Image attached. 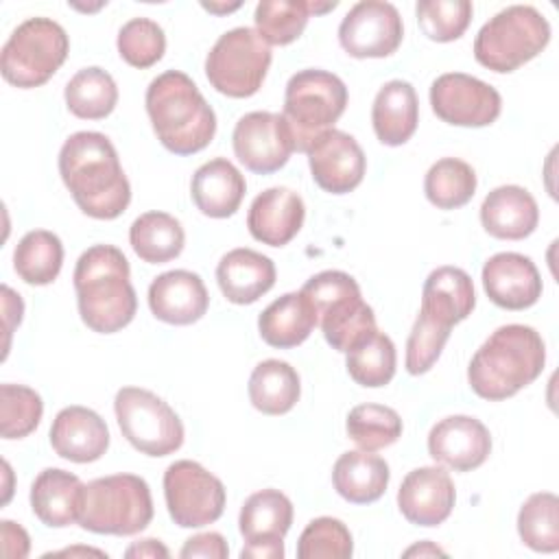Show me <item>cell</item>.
Wrapping results in <instances>:
<instances>
[{
    "label": "cell",
    "mask_w": 559,
    "mask_h": 559,
    "mask_svg": "<svg viewBox=\"0 0 559 559\" xmlns=\"http://www.w3.org/2000/svg\"><path fill=\"white\" fill-rule=\"evenodd\" d=\"M548 41V20L531 4H511L480 26L474 39V57L483 68L509 74L535 59Z\"/></svg>",
    "instance_id": "52a82bcc"
},
{
    "label": "cell",
    "mask_w": 559,
    "mask_h": 559,
    "mask_svg": "<svg viewBox=\"0 0 559 559\" xmlns=\"http://www.w3.org/2000/svg\"><path fill=\"white\" fill-rule=\"evenodd\" d=\"M210 306L201 275L175 269L157 275L148 286V308L155 319L170 325L197 323Z\"/></svg>",
    "instance_id": "44dd1931"
},
{
    "label": "cell",
    "mask_w": 559,
    "mask_h": 559,
    "mask_svg": "<svg viewBox=\"0 0 559 559\" xmlns=\"http://www.w3.org/2000/svg\"><path fill=\"white\" fill-rule=\"evenodd\" d=\"M231 146L247 170L271 175L286 166L295 151V140L282 114L249 111L238 118L231 133Z\"/></svg>",
    "instance_id": "9a60e30c"
},
{
    "label": "cell",
    "mask_w": 559,
    "mask_h": 559,
    "mask_svg": "<svg viewBox=\"0 0 559 559\" xmlns=\"http://www.w3.org/2000/svg\"><path fill=\"white\" fill-rule=\"evenodd\" d=\"M352 552L354 539L349 528L330 515L308 522L297 542L299 559H349Z\"/></svg>",
    "instance_id": "7bdbcfd3"
},
{
    "label": "cell",
    "mask_w": 559,
    "mask_h": 559,
    "mask_svg": "<svg viewBox=\"0 0 559 559\" xmlns=\"http://www.w3.org/2000/svg\"><path fill=\"white\" fill-rule=\"evenodd\" d=\"M249 402L264 415H284L293 411L301 395V380L286 360L269 358L253 367L249 376Z\"/></svg>",
    "instance_id": "4dcf8cb0"
},
{
    "label": "cell",
    "mask_w": 559,
    "mask_h": 559,
    "mask_svg": "<svg viewBox=\"0 0 559 559\" xmlns=\"http://www.w3.org/2000/svg\"><path fill=\"white\" fill-rule=\"evenodd\" d=\"M389 463L367 450L343 452L332 467V485L352 504H369L384 496L389 487Z\"/></svg>",
    "instance_id": "f546056e"
},
{
    "label": "cell",
    "mask_w": 559,
    "mask_h": 559,
    "mask_svg": "<svg viewBox=\"0 0 559 559\" xmlns=\"http://www.w3.org/2000/svg\"><path fill=\"white\" fill-rule=\"evenodd\" d=\"M306 155L314 183L330 194L356 190L367 170V157L356 138L338 129L321 133Z\"/></svg>",
    "instance_id": "2e32d148"
},
{
    "label": "cell",
    "mask_w": 559,
    "mask_h": 559,
    "mask_svg": "<svg viewBox=\"0 0 559 559\" xmlns=\"http://www.w3.org/2000/svg\"><path fill=\"white\" fill-rule=\"evenodd\" d=\"M153 520L148 483L135 474L94 478L83 489L79 524L96 535H135Z\"/></svg>",
    "instance_id": "5b68a950"
},
{
    "label": "cell",
    "mask_w": 559,
    "mask_h": 559,
    "mask_svg": "<svg viewBox=\"0 0 559 559\" xmlns=\"http://www.w3.org/2000/svg\"><path fill=\"white\" fill-rule=\"evenodd\" d=\"M345 430L360 450L376 452L402 437V417L384 404H358L347 413Z\"/></svg>",
    "instance_id": "f35d334b"
},
{
    "label": "cell",
    "mask_w": 559,
    "mask_h": 559,
    "mask_svg": "<svg viewBox=\"0 0 559 559\" xmlns=\"http://www.w3.org/2000/svg\"><path fill=\"white\" fill-rule=\"evenodd\" d=\"M317 325V310L301 290L277 297L258 317V332L262 341L277 349L301 345Z\"/></svg>",
    "instance_id": "f1b7e54d"
},
{
    "label": "cell",
    "mask_w": 559,
    "mask_h": 559,
    "mask_svg": "<svg viewBox=\"0 0 559 559\" xmlns=\"http://www.w3.org/2000/svg\"><path fill=\"white\" fill-rule=\"evenodd\" d=\"M404 555H406V557H411V555H443V550H441V548H437V546H432L430 542H424L421 546L417 544V546L408 548Z\"/></svg>",
    "instance_id": "816d5d0a"
},
{
    "label": "cell",
    "mask_w": 559,
    "mask_h": 559,
    "mask_svg": "<svg viewBox=\"0 0 559 559\" xmlns=\"http://www.w3.org/2000/svg\"><path fill=\"white\" fill-rule=\"evenodd\" d=\"M0 539H2V555L9 559H22L31 550L28 533L11 520L0 522Z\"/></svg>",
    "instance_id": "7dc6e473"
},
{
    "label": "cell",
    "mask_w": 559,
    "mask_h": 559,
    "mask_svg": "<svg viewBox=\"0 0 559 559\" xmlns=\"http://www.w3.org/2000/svg\"><path fill=\"white\" fill-rule=\"evenodd\" d=\"M114 413L122 437L146 456H168L183 445L179 415L148 389L122 386L114 397Z\"/></svg>",
    "instance_id": "8fae6325"
},
{
    "label": "cell",
    "mask_w": 559,
    "mask_h": 559,
    "mask_svg": "<svg viewBox=\"0 0 559 559\" xmlns=\"http://www.w3.org/2000/svg\"><path fill=\"white\" fill-rule=\"evenodd\" d=\"M201 7L207 9L210 13H229V11H236L240 7V2H234V4H212V2L207 4V2H203Z\"/></svg>",
    "instance_id": "f5cc1de1"
},
{
    "label": "cell",
    "mask_w": 559,
    "mask_h": 559,
    "mask_svg": "<svg viewBox=\"0 0 559 559\" xmlns=\"http://www.w3.org/2000/svg\"><path fill=\"white\" fill-rule=\"evenodd\" d=\"M419 103L408 81L393 79L384 83L371 105V124L384 146H402L417 131Z\"/></svg>",
    "instance_id": "83f0119b"
},
{
    "label": "cell",
    "mask_w": 559,
    "mask_h": 559,
    "mask_svg": "<svg viewBox=\"0 0 559 559\" xmlns=\"http://www.w3.org/2000/svg\"><path fill=\"white\" fill-rule=\"evenodd\" d=\"M229 555V546L221 533H199L186 539L179 557H210V559H225Z\"/></svg>",
    "instance_id": "bcb514c9"
},
{
    "label": "cell",
    "mask_w": 559,
    "mask_h": 559,
    "mask_svg": "<svg viewBox=\"0 0 559 559\" xmlns=\"http://www.w3.org/2000/svg\"><path fill=\"white\" fill-rule=\"evenodd\" d=\"M404 37L400 11L384 0L356 2L338 26V44L354 59L393 55Z\"/></svg>",
    "instance_id": "5bb4252c"
},
{
    "label": "cell",
    "mask_w": 559,
    "mask_h": 559,
    "mask_svg": "<svg viewBox=\"0 0 559 559\" xmlns=\"http://www.w3.org/2000/svg\"><path fill=\"white\" fill-rule=\"evenodd\" d=\"M240 557L242 559H282L284 542H245Z\"/></svg>",
    "instance_id": "681fc988"
},
{
    "label": "cell",
    "mask_w": 559,
    "mask_h": 559,
    "mask_svg": "<svg viewBox=\"0 0 559 559\" xmlns=\"http://www.w3.org/2000/svg\"><path fill=\"white\" fill-rule=\"evenodd\" d=\"M144 105L157 140L170 153L194 155L214 140L216 114L186 72L157 74L146 87Z\"/></svg>",
    "instance_id": "277c9868"
},
{
    "label": "cell",
    "mask_w": 559,
    "mask_h": 559,
    "mask_svg": "<svg viewBox=\"0 0 559 559\" xmlns=\"http://www.w3.org/2000/svg\"><path fill=\"white\" fill-rule=\"evenodd\" d=\"M85 485L76 474L59 467H46L31 487V509L35 518L50 526L63 528L79 522Z\"/></svg>",
    "instance_id": "4316f807"
},
{
    "label": "cell",
    "mask_w": 559,
    "mask_h": 559,
    "mask_svg": "<svg viewBox=\"0 0 559 559\" xmlns=\"http://www.w3.org/2000/svg\"><path fill=\"white\" fill-rule=\"evenodd\" d=\"M2 312H4V332H7V343H4V356L9 352V338L15 325H20L22 314H24V304L17 293H13L7 284L2 286Z\"/></svg>",
    "instance_id": "c3c4849f"
},
{
    "label": "cell",
    "mask_w": 559,
    "mask_h": 559,
    "mask_svg": "<svg viewBox=\"0 0 559 559\" xmlns=\"http://www.w3.org/2000/svg\"><path fill=\"white\" fill-rule=\"evenodd\" d=\"M476 186L478 179L474 168L459 157L437 159L424 177L426 199L439 210L463 207L472 201Z\"/></svg>",
    "instance_id": "8d00e7d4"
},
{
    "label": "cell",
    "mask_w": 559,
    "mask_h": 559,
    "mask_svg": "<svg viewBox=\"0 0 559 559\" xmlns=\"http://www.w3.org/2000/svg\"><path fill=\"white\" fill-rule=\"evenodd\" d=\"M450 325H443L426 314H417L413 330L406 341V371L411 376H421L435 367L439 360L448 338H450Z\"/></svg>",
    "instance_id": "f6af8a7d"
},
{
    "label": "cell",
    "mask_w": 559,
    "mask_h": 559,
    "mask_svg": "<svg viewBox=\"0 0 559 559\" xmlns=\"http://www.w3.org/2000/svg\"><path fill=\"white\" fill-rule=\"evenodd\" d=\"M275 275L273 260L247 247L227 251L216 266V282L223 297L238 306L253 304L266 295L275 284Z\"/></svg>",
    "instance_id": "cb8c5ba5"
},
{
    "label": "cell",
    "mask_w": 559,
    "mask_h": 559,
    "mask_svg": "<svg viewBox=\"0 0 559 559\" xmlns=\"http://www.w3.org/2000/svg\"><path fill=\"white\" fill-rule=\"evenodd\" d=\"M537 223V201L522 186H498L483 199L480 225L493 238L522 240L535 231Z\"/></svg>",
    "instance_id": "603a6c76"
},
{
    "label": "cell",
    "mask_w": 559,
    "mask_h": 559,
    "mask_svg": "<svg viewBox=\"0 0 559 559\" xmlns=\"http://www.w3.org/2000/svg\"><path fill=\"white\" fill-rule=\"evenodd\" d=\"M164 500L170 520L181 528L216 522L225 509V485L197 461H175L164 472Z\"/></svg>",
    "instance_id": "7c38bea8"
},
{
    "label": "cell",
    "mask_w": 559,
    "mask_h": 559,
    "mask_svg": "<svg viewBox=\"0 0 559 559\" xmlns=\"http://www.w3.org/2000/svg\"><path fill=\"white\" fill-rule=\"evenodd\" d=\"M472 13L474 7L467 0H419L415 7L421 33L441 44L459 39L467 31Z\"/></svg>",
    "instance_id": "b9f144b4"
},
{
    "label": "cell",
    "mask_w": 559,
    "mask_h": 559,
    "mask_svg": "<svg viewBox=\"0 0 559 559\" xmlns=\"http://www.w3.org/2000/svg\"><path fill=\"white\" fill-rule=\"evenodd\" d=\"M68 52L70 39L59 22L28 17L4 41L0 70L7 83L33 90L44 85L63 66Z\"/></svg>",
    "instance_id": "9c48e42d"
},
{
    "label": "cell",
    "mask_w": 559,
    "mask_h": 559,
    "mask_svg": "<svg viewBox=\"0 0 559 559\" xmlns=\"http://www.w3.org/2000/svg\"><path fill=\"white\" fill-rule=\"evenodd\" d=\"M345 367L349 378L356 384L367 389L384 386L395 376V367H397L395 345L384 332L373 330L347 352Z\"/></svg>",
    "instance_id": "d590c367"
},
{
    "label": "cell",
    "mask_w": 559,
    "mask_h": 559,
    "mask_svg": "<svg viewBox=\"0 0 559 559\" xmlns=\"http://www.w3.org/2000/svg\"><path fill=\"white\" fill-rule=\"evenodd\" d=\"M170 552H168V548L159 542V539H153V537H148V539H140V542H135V544H131L127 550H124V557H129V559H133V557H138V559H142V557H168Z\"/></svg>",
    "instance_id": "f907efd6"
},
{
    "label": "cell",
    "mask_w": 559,
    "mask_h": 559,
    "mask_svg": "<svg viewBox=\"0 0 559 559\" xmlns=\"http://www.w3.org/2000/svg\"><path fill=\"white\" fill-rule=\"evenodd\" d=\"M68 111L81 120H103L118 103V85L111 74L98 66L79 70L63 92Z\"/></svg>",
    "instance_id": "e575fe53"
},
{
    "label": "cell",
    "mask_w": 559,
    "mask_h": 559,
    "mask_svg": "<svg viewBox=\"0 0 559 559\" xmlns=\"http://www.w3.org/2000/svg\"><path fill=\"white\" fill-rule=\"evenodd\" d=\"M290 524L293 502L273 487L251 493L238 515V528L245 542H282Z\"/></svg>",
    "instance_id": "1f68e13d"
},
{
    "label": "cell",
    "mask_w": 559,
    "mask_h": 559,
    "mask_svg": "<svg viewBox=\"0 0 559 559\" xmlns=\"http://www.w3.org/2000/svg\"><path fill=\"white\" fill-rule=\"evenodd\" d=\"M63 266L61 238L48 229H33L20 238L13 251V269L31 286L52 284Z\"/></svg>",
    "instance_id": "836d02e7"
},
{
    "label": "cell",
    "mask_w": 559,
    "mask_h": 559,
    "mask_svg": "<svg viewBox=\"0 0 559 559\" xmlns=\"http://www.w3.org/2000/svg\"><path fill=\"white\" fill-rule=\"evenodd\" d=\"M338 2H308V9H310V15H319V13H325V11H332L336 9Z\"/></svg>",
    "instance_id": "db71d44e"
},
{
    "label": "cell",
    "mask_w": 559,
    "mask_h": 559,
    "mask_svg": "<svg viewBox=\"0 0 559 559\" xmlns=\"http://www.w3.org/2000/svg\"><path fill=\"white\" fill-rule=\"evenodd\" d=\"M546 365L542 334L522 323L500 325L476 349L467 367L469 389L489 402H502L539 378Z\"/></svg>",
    "instance_id": "3957f363"
},
{
    "label": "cell",
    "mask_w": 559,
    "mask_h": 559,
    "mask_svg": "<svg viewBox=\"0 0 559 559\" xmlns=\"http://www.w3.org/2000/svg\"><path fill=\"white\" fill-rule=\"evenodd\" d=\"M345 107L347 87L336 74L319 68L295 72L286 83L282 111L293 133L295 151L306 153L321 133L334 129Z\"/></svg>",
    "instance_id": "ba28073f"
},
{
    "label": "cell",
    "mask_w": 559,
    "mask_h": 559,
    "mask_svg": "<svg viewBox=\"0 0 559 559\" xmlns=\"http://www.w3.org/2000/svg\"><path fill=\"white\" fill-rule=\"evenodd\" d=\"M308 17L310 9L304 0H262L253 13L255 31L269 46H288L299 39Z\"/></svg>",
    "instance_id": "ab89813d"
},
{
    "label": "cell",
    "mask_w": 559,
    "mask_h": 559,
    "mask_svg": "<svg viewBox=\"0 0 559 559\" xmlns=\"http://www.w3.org/2000/svg\"><path fill=\"white\" fill-rule=\"evenodd\" d=\"M304 218V199L290 188L275 186L262 190L251 201L247 212V229L262 245L284 247L299 234Z\"/></svg>",
    "instance_id": "ffe728a7"
},
{
    "label": "cell",
    "mask_w": 559,
    "mask_h": 559,
    "mask_svg": "<svg viewBox=\"0 0 559 559\" xmlns=\"http://www.w3.org/2000/svg\"><path fill=\"white\" fill-rule=\"evenodd\" d=\"M483 288L504 310H524L542 297V277L535 262L515 251H500L483 264Z\"/></svg>",
    "instance_id": "d6986e66"
},
{
    "label": "cell",
    "mask_w": 559,
    "mask_h": 559,
    "mask_svg": "<svg viewBox=\"0 0 559 559\" xmlns=\"http://www.w3.org/2000/svg\"><path fill=\"white\" fill-rule=\"evenodd\" d=\"M129 242L135 255L146 264L175 260L186 245L181 223L166 212H144L129 227Z\"/></svg>",
    "instance_id": "d6a6232c"
},
{
    "label": "cell",
    "mask_w": 559,
    "mask_h": 559,
    "mask_svg": "<svg viewBox=\"0 0 559 559\" xmlns=\"http://www.w3.org/2000/svg\"><path fill=\"white\" fill-rule=\"evenodd\" d=\"M59 175L79 210L90 218L114 221L131 203L129 179L105 133H72L59 151Z\"/></svg>",
    "instance_id": "6da1fadb"
},
{
    "label": "cell",
    "mask_w": 559,
    "mask_h": 559,
    "mask_svg": "<svg viewBox=\"0 0 559 559\" xmlns=\"http://www.w3.org/2000/svg\"><path fill=\"white\" fill-rule=\"evenodd\" d=\"M52 450L72 463H94L109 448V428L105 419L87 406H66L50 426Z\"/></svg>",
    "instance_id": "7402d4cb"
},
{
    "label": "cell",
    "mask_w": 559,
    "mask_h": 559,
    "mask_svg": "<svg viewBox=\"0 0 559 559\" xmlns=\"http://www.w3.org/2000/svg\"><path fill=\"white\" fill-rule=\"evenodd\" d=\"M476 293L472 277L459 266H439L428 273L421 288L419 312L443 323L456 325L472 314Z\"/></svg>",
    "instance_id": "484cf974"
},
{
    "label": "cell",
    "mask_w": 559,
    "mask_h": 559,
    "mask_svg": "<svg viewBox=\"0 0 559 559\" xmlns=\"http://www.w3.org/2000/svg\"><path fill=\"white\" fill-rule=\"evenodd\" d=\"M247 192L242 173L225 157L201 164L190 181V197L197 210L210 218H227L236 214Z\"/></svg>",
    "instance_id": "d4e9b609"
},
{
    "label": "cell",
    "mask_w": 559,
    "mask_h": 559,
    "mask_svg": "<svg viewBox=\"0 0 559 559\" xmlns=\"http://www.w3.org/2000/svg\"><path fill=\"white\" fill-rule=\"evenodd\" d=\"M44 402L39 393L24 384L4 382L0 386V435L2 439H24L41 421Z\"/></svg>",
    "instance_id": "60d3db41"
},
{
    "label": "cell",
    "mask_w": 559,
    "mask_h": 559,
    "mask_svg": "<svg viewBox=\"0 0 559 559\" xmlns=\"http://www.w3.org/2000/svg\"><path fill=\"white\" fill-rule=\"evenodd\" d=\"M430 107L448 124L487 127L498 120L502 98L496 87L472 74L445 72L430 85Z\"/></svg>",
    "instance_id": "4fadbf2b"
},
{
    "label": "cell",
    "mask_w": 559,
    "mask_h": 559,
    "mask_svg": "<svg viewBox=\"0 0 559 559\" xmlns=\"http://www.w3.org/2000/svg\"><path fill=\"white\" fill-rule=\"evenodd\" d=\"M118 55L133 68H151L166 52L164 28L148 17H133L118 31Z\"/></svg>",
    "instance_id": "ee69618b"
},
{
    "label": "cell",
    "mask_w": 559,
    "mask_h": 559,
    "mask_svg": "<svg viewBox=\"0 0 559 559\" xmlns=\"http://www.w3.org/2000/svg\"><path fill=\"white\" fill-rule=\"evenodd\" d=\"M301 293L312 301L325 341L341 354L378 330L373 308L362 299L358 282L345 271H321L301 286Z\"/></svg>",
    "instance_id": "8992f818"
},
{
    "label": "cell",
    "mask_w": 559,
    "mask_h": 559,
    "mask_svg": "<svg viewBox=\"0 0 559 559\" xmlns=\"http://www.w3.org/2000/svg\"><path fill=\"white\" fill-rule=\"evenodd\" d=\"M491 452L487 426L469 415H450L439 419L428 432V454L454 472L480 467Z\"/></svg>",
    "instance_id": "e0dca14e"
},
{
    "label": "cell",
    "mask_w": 559,
    "mask_h": 559,
    "mask_svg": "<svg viewBox=\"0 0 559 559\" xmlns=\"http://www.w3.org/2000/svg\"><path fill=\"white\" fill-rule=\"evenodd\" d=\"M72 280L81 321L92 332L114 334L133 321L138 297L129 260L118 247L94 245L83 251Z\"/></svg>",
    "instance_id": "7a4b0ae2"
},
{
    "label": "cell",
    "mask_w": 559,
    "mask_h": 559,
    "mask_svg": "<svg viewBox=\"0 0 559 559\" xmlns=\"http://www.w3.org/2000/svg\"><path fill=\"white\" fill-rule=\"evenodd\" d=\"M454 502V483L439 465L411 469L397 489L400 513L415 526L443 524L450 518Z\"/></svg>",
    "instance_id": "ac0fdd59"
},
{
    "label": "cell",
    "mask_w": 559,
    "mask_h": 559,
    "mask_svg": "<svg viewBox=\"0 0 559 559\" xmlns=\"http://www.w3.org/2000/svg\"><path fill=\"white\" fill-rule=\"evenodd\" d=\"M271 46L255 28L238 26L223 33L205 57L210 85L229 98L253 96L271 68Z\"/></svg>",
    "instance_id": "30bf717a"
},
{
    "label": "cell",
    "mask_w": 559,
    "mask_h": 559,
    "mask_svg": "<svg viewBox=\"0 0 559 559\" xmlns=\"http://www.w3.org/2000/svg\"><path fill=\"white\" fill-rule=\"evenodd\" d=\"M518 535L535 552H557L559 498L550 491L531 493L518 513Z\"/></svg>",
    "instance_id": "74e56055"
}]
</instances>
